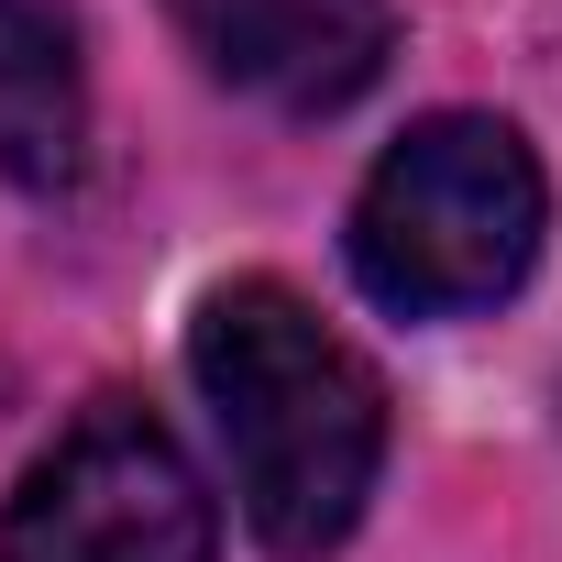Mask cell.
Segmentation results:
<instances>
[{"mask_svg": "<svg viewBox=\"0 0 562 562\" xmlns=\"http://www.w3.org/2000/svg\"><path fill=\"white\" fill-rule=\"evenodd\" d=\"M188 375L210 397V430L232 452V496L265 551H331L386 463V386L375 364L288 288V276H232L188 321Z\"/></svg>", "mask_w": 562, "mask_h": 562, "instance_id": "6da1fadb", "label": "cell"}, {"mask_svg": "<svg viewBox=\"0 0 562 562\" xmlns=\"http://www.w3.org/2000/svg\"><path fill=\"white\" fill-rule=\"evenodd\" d=\"M540 232H551V177H540L529 133L496 122V111H430L353 188L342 254H353L375 310L474 321V310L529 288Z\"/></svg>", "mask_w": 562, "mask_h": 562, "instance_id": "7a4b0ae2", "label": "cell"}, {"mask_svg": "<svg viewBox=\"0 0 562 562\" xmlns=\"http://www.w3.org/2000/svg\"><path fill=\"white\" fill-rule=\"evenodd\" d=\"M221 507L144 397H89L0 507V562H210Z\"/></svg>", "mask_w": 562, "mask_h": 562, "instance_id": "3957f363", "label": "cell"}, {"mask_svg": "<svg viewBox=\"0 0 562 562\" xmlns=\"http://www.w3.org/2000/svg\"><path fill=\"white\" fill-rule=\"evenodd\" d=\"M166 23L188 34V56L221 89H243L265 111H299V122L353 111L397 56L386 0H166Z\"/></svg>", "mask_w": 562, "mask_h": 562, "instance_id": "277c9868", "label": "cell"}, {"mask_svg": "<svg viewBox=\"0 0 562 562\" xmlns=\"http://www.w3.org/2000/svg\"><path fill=\"white\" fill-rule=\"evenodd\" d=\"M89 155V56L67 0H0V177L67 188Z\"/></svg>", "mask_w": 562, "mask_h": 562, "instance_id": "5b68a950", "label": "cell"}]
</instances>
